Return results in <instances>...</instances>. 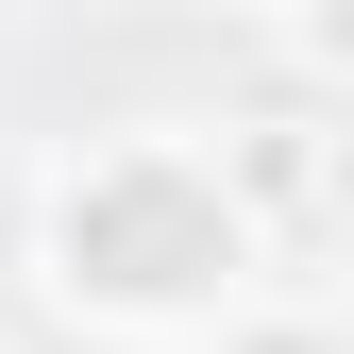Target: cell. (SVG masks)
Instances as JSON below:
<instances>
[{"instance_id":"cell-1","label":"cell","mask_w":354,"mask_h":354,"mask_svg":"<svg viewBox=\"0 0 354 354\" xmlns=\"http://www.w3.org/2000/svg\"><path fill=\"white\" fill-rule=\"evenodd\" d=\"M253 270H270V236L186 118H118L34 169V287L84 337H219L253 304Z\"/></svg>"},{"instance_id":"cell-4","label":"cell","mask_w":354,"mask_h":354,"mask_svg":"<svg viewBox=\"0 0 354 354\" xmlns=\"http://www.w3.org/2000/svg\"><path fill=\"white\" fill-rule=\"evenodd\" d=\"M321 236H354V84H321Z\"/></svg>"},{"instance_id":"cell-3","label":"cell","mask_w":354,"mask_h":354,"mask_svg":"<svg viewBox=\"0 0 354 354\" xmlns=\"http://www.w3.org/2000/svg\"><path fill=\"white\" fill-rule=\"evenodd\" d=\"M270 51L304 84H354V0H270Z\"/></svg>"},{"instance_id":"cell-2","label":"cell","mask_w":354,"mask_h":354,"mask_svg":"<svg viewBox=\"0 0 354 354\" xmlns=\"http://www.w3.org/2000/svg\"><path fill=\"white\" fill-rule=\"evenodd\" d=\"M203 152H219V186L253 203V236H321V84L304 68H287V102H236Z\"/></svg>"},{"instance_id":"cell-5","label":"cell","mask_w":354,"mask_h":354,"mask_svg":"<svg viewBox=\"0 0 354 354\" xmlns=\"http://www.w3.org/2000/svg\"><path fill=\"white\" fill-rule=\"evenodd\" d=\"M203 354H337V337H321V321H287V304H236Z\"/></svg>"}]
</instances>
